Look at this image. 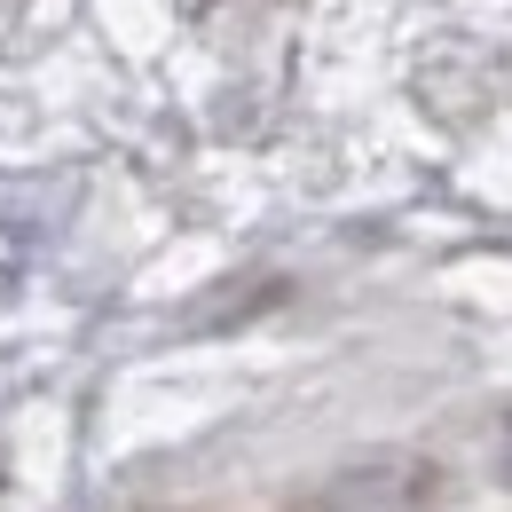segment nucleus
Instances as JSON below:
<instances>
[{"instance_id": "f257e3e1", "label": "nucleus", "mask_w": 512, "mask_h": 512, "mask_svg": "<svg viewBox=\"0 0 512 512\" xmlns=\"http://www.w3.org/2000/svg\"><path fill=\"white\" fill-rule=\"evenodd\" d=\"M505 465H512V442H505Z\"/></svg>"}]
</instances>
